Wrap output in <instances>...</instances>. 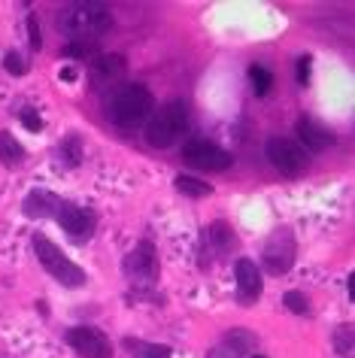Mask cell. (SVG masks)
<instances>
[{
  "mask_svg": "<svg viewBox=\"0 0 355 358\" xmlns=\"http://www.w3.org/2000/svg\"><path fill=\"white\" fill-rule=\"evenodd\" d=\"M113 15L103 3H70L58 13L61 34L73 40H97L101 34L110 31Z\"/></svg>",
  "mask_w": 355,
  "mask_h": 358,
  "instance_id": "6da1fadb",
  "label": "cell"
},
{
  "mask_svg": "<svg viewBox=\"0 0 355 358\" xmlns=\"http://www.w3.org/2000/svg\"><path fill=\"white\" fill-rule=\"evenodd\" d=\"M189 106L182 101L164 103L158 113L149 115L146 122V143L152 149H171L189 134Z\"/></svg>",
  "mask_w": 355,
  "mask_h": 358,
  "instance_id": "7a4b0ae2",
  "label": "cell"
},
{
  "mask_svg": "<svg viewBox=\"0 0 355 358\" xmlns=\"http://www.w3.org/2000/svg\"><path fill=\"white\" fill-rule=\"evenodd\" d=\"M152 110H155V101L146 85H125L110 101V119L125 131H134L140 124H146Z\"/></svg>",
  "mask_w": 355,
  "mask_h": 358,
  "instance_id": "3957f363",
  "label": "cell"
},
{
  "mask_svg": "<svg viewBox=\"0 0 355 358\" xmlns=\"http://www.w3.org/2000/svg\"><path fill=\"white\" fill-rule=\"evenodd\" d=\"M34 252H37V262L43 264V271H46L55 282L64 285V289H82L85 285V271L70 262L49 237L34 234Z\"/></svg>",
  "mask_w": 355,
  "mask_h": 358,
  "instance_id": "277c9868",
  "label": "cell"
},
{
  "mask_svg": "<svg viewBox=\"0 0 355 358\" xmlns=\"http://www.w3.org/2000/svg\"><path fill=\"white\" fill-rule=\"evenodd\" d=\"M295 258H298V243H295V234L291 228H277L273 234L264 240V249H261V264L270 276H282L295 267Z\"/></svg>",
  "mask_w": 355,
  "mask_h": 358,
  "instance_id": "5b68a950",
  "label": "cell"
},
{
  "mask_svg": "<svg viewBox=\"0 0 355 358\" xmlns=\"http://www.w3.org/2000/svg\"><path fill=\"white\" fill-rule=\"evenodd\" d=\"M264 152H268V161L273 167L280 170V173L286 176H300L310 164V155L307 149L300 146L298 140H286V137H270L268 146H264Z\"/></svg>",
  "mask_w": 355,
  "mask_h": 358,
  "instance_id": "8992f818",
  "label": "cell"
},
{
  "mask_svg": "<svg viewBox=\"0 0 355 358\" xmlns=\"http://www.w3.org/2000/svg\"><path fill=\"white\" fill-rule=\"evenodd\" d=\"M125 276L131 282L137 285V289H149V285L158 282V273H161V264H158V252L155 246L149 243V240H143L134 252L125 255Z\"/></svg>",
  "mask_w": 355,
  "mask_h": 358,
  "instance_id": "52a82bcc",
  "label": "cell"
},
{
  "mask_svg": "<svg viewBox=\"0 0 355 358\" xmlns=\"http://www.w3.org/2000/svg\"><path fill=\"white\" fill-rule=\"evenodd\" d=\"M182 161L194 170H203V173H225L231 167V155L210 140H189L182 149Z\"/></svg>",
  "mask_w": 355,
  "mask_h": 358,
  "instance_id": "ba28073f",
  "label": "cell"
},
{
  "mask_svg": "<svg viewBox=\"0 0 355 358\" xmlns=\"http://www.w3.org/2000/svg\"><path fill=\"white\" fill-rule=\"evenodd\" d=\"M64 340H67V346H73V352L79 358H113V343L97 328H88V325L67 328Z\"/></svg>",
  "mask_w": 355,
  "mask_h": 358,
  "instance_id": "9c48e42d",
  "label": "cell"
},
{
  "mask_svg": "<svg viewBox=\"0 0 355 358\" xmlns=\"http://www.w3.org/2000/svg\"><path fill=\"white\" fill-rule=\"evenodd\" d=\"M55 222L61 225V231H67V237L76 240V243H85L94 231V213L76 207V203H67V201H61Z\"/></svg>",
  "mask_w": 355,
  "mask_h": 358,
  "instance_id": "30bf717a",
  "label": "cell"
},
{
  "mask_svg": "<svg viewBox=\"0 0 355 358\" xmlns=\"http://www.w3.org/2000/svg\"><path fill=\"white\" fill-rule=\"evenodd\" d=\"M234 282H237V301L240 303H255L261 298V271L252 258H237Z\"/></svg>",
  "mask_w": 355,
  "mask_h": 358,
  "instance_id": "8fae6325",
  "label": "cell"
},
{
  "mask_svg": "<svg viewBox=\"0 0 355 358\" xmlns=\"http://www.w3.org/2000/svg\"><path fill=\"white\" fill-rule=\"evenodd\" d=\"M295 131H298V143H300L304 149H310V152H325V149H331L334 140H337L334 134L325 128V124H319L316 119H310V115L298 119Z\"/></svg>",
  "mask_w": 355,
  "mask_h": 358,
  "instance_id": "7c38bea8",
  "label": "cell"
},
{
  "mask_svg": "<svg viewBox=\"0 0 355 358\" xmlns=\"http://www.w3.org/2000/svg\"><path fill=\"white\" fill-rule=\"evenodd\" d=\"M61 207V198L52 192H43V189H34L28 198L22 203V213L28 219H55V213Z\"/></svg>",
  "mask_w": 355,
  "mask_h": 358,
  "instance_id": "4fadbf2b",
  "label": "cell"
},
{
  "mask_svg": "<svg viewBox=\"0 0 355 358\" xmlns=\"http://www.w3.org/2000/svg\"><path fill=\"white\" fill-rule=\"evenodd\" d=\"M207 243L212 246V255L216 258H228L237 246V237H234V231H231L228 222H212L207 228Z\"/></svg>",
  "mask_w": 355,
  "mask_h": 358,
  "instance_id": "5bb4252c",
  "label": "cell"
},
{
  "mask_svg": "<svg viewBox=\"0 0 355 358\" xmlns=\"http://www.w3.org/2000/svg\"><path fill=\"white\" fill-rule=\"evenodd\" d=\"M122 346L128 349L134 358H171L173 349L164 346V343H146V340H134V337H125Z\"/></svg>",
  "mask_w": 355,
  "mask_h": 358,
  "instance_id": "9a60e30c",
  "label": "cell"
},
{
  "mask_svg": "<svg viewBox=\"0 0 355 358\" xmlns=\"http://www.w3.org/2000/svg\"><path fill=\"white\" fill-rule=\"evenodd\" d=\"M0 161H3L6 167H19L24 161V146L10 131H0Z\"/></svg>",
  "mask_w": 355,
  "mask_h": 358,
  "instance_id": "2e32d148",
  "label": "cell"
},
{
  "mask_svg": "<svg viewBox=\"0 0 355 358\" xmlns=\"http://www.w3.org/2000/svg\"><path fill=\"white\" fill-rule=\"evenodd\" d=\"M58 161L64 167H79L82 164V140L76 137V134H70L58 143Z\"/></svg>",
  "mask_w": 355,
  "mask_h": 358,
  "instance_id": "e0dca14e",
  "label": "cell"
},
{
  "mask_svg": "<svg viewBox=\"0 0 355 358\" xmlns=\"http://www.w3.org/2000/svg\"><path fill=\"white\" fill-rule=\"evenodd\" d=\"M222 343H228V346L234 349V352L240 355V358L255 352V334H252V331H246V328H234V331H228Z\"/></svg>",
  "mask_w": 355,
  "mask_h": 358,
  "instance_id": "ac0fdd59",
  "label": "cell"
},
{
  "mask_svg": "<svg viewBox=\"0 0 355 358\" xmlns=\"http://www.w3.org/2000/svg\"><path fill=\"white\" fill-rule=\"evenodd\" d=\"M173 185H176V192L180 194H185V198H210L212 194V189L203 182V179H194V176H185V173L176 176Z\"/></svg>",
  "mask_w": 355,
  "mask_h": 358,
  "instance_id": "d6986e66",
  "label": "cell"
},
{
  "mask_svg": "<svg viewBox=\"0 0 355 358\" xmlns=\"http://www.w3.org/2000/svg\"><path fill=\"white\" fill-rule=\"evenodd\" d=\"M331 346H334V352L343 355V358L352 355V325L349 322H346V325H337L331 331Z\"/></svg>",
  "mask_w": 355,
  "mask_h": 358,
  "instance_id": "ffe728a7",
  "label": "cell"
},
{
  "mask_svg": "<svg viewBox=\"0 0 355 358\" xmlns=\"http://www.w3.org/2000/svg\"><path fill=\"white\" fill-rule=\"evenodd\" d=\"M249 79H252V88H255V94L264 97L270 92V85H273V76H270V70L268 67H261V64H252L249 67Z\"/></svg>",
  "mask_w": 355,
  "mask_h": 358,
  "instance_id": "44dd1931",
  "label": "cell"
},
{
  "mask_svg": "<svg viewBox=\"0 0 355 358\" xmlns=\"http://www.w3.org/2000/svg\"><path fill=\"white\" fill-rule=\"evenodd\" d=\"M282 307L291 310L295 316H310V301L304 292H286L282 294Z\"/></svg>",
  "mask_w": 355,
  "mask_h": 358,
  "instance_id": "7402d4cb",
  "label": "cell"
},
{
  "mask_svg": "<svg viewBox=\"0 0 355 358\" xmlns=\"http://www.w3.org/2000/svg\"><path fill=\"white\" fill-rule=\"evenodd\" d=\"M94 67L101 70L103 76H119V73H125V58L122 55H101L94 61Z\"/></svg>",
  "mask_w": 355,
  "mask_h": 358,
  "instance_id": "603a6c76",
  "label": "cell"
},
{
  "mask_svg": "<svg viewBox=\"0 0 355 358\" xmlns=\"http://www.w3.org/2000/svg\"><path fill=\"white\" fill-rule=\"evenodd\" d=\"M3 67H6V73H10V76H24V73H28V61H24L19 52H6V55H3Z\"/></svg>",
  "mask_w": 355,
  "mask_h": 358,
  "instance_id": "cb8c5ba5",
  "label": "cell"
},
{
  "mask_svg": "<svg viewBox=\"0 0 355 358\" xmlns=\"http://www.w3.org/2000/svg\"><path fill=\"white\" fill-rule=\"evenodd\" d=\"M28 37H31V49L40 52L43 49V34H40V19L37 15H28Z\"/></svg>",
  "mask_w": 355,
  "mask_h": 358,
  "instance_id": "d4e9b609",
  "label": "cell"
},
{
  "mask_svg": "<svg viewBox=\"0 0 355 358\" xmlns=\"http://www.w3.org/2000/svg\"><path fill=\"white\" fill-rule=\"evenodd\" d=\"M19 119H22V124H24V128H28L31 134L43 131V119L37 115V110H31V106H28V110H22V115H19Z\"/></svg>",
  "mask_w": 355,
  "mask_h": 358,
  "instance_id": "484cf974",
  "label": "cell"
},
{
  "mask_svg": "<svg viewBox=\"0 0 355 358\" xmlns=\"http://www.w3.org/2000/svg\"><path fill=\"white\" fill-rule=\"evenodd\" d=\"M64 55H70V58H88V55H92V46H88V43H67Z\"/></svg>",
  "mask_w": 355,
  "mask_h": 358,
  "instance_id": "4316f807",
  "label": "cell"
},
{
  "mask_svg": "<svg viewBox=\"0 0 355 358\" xmlns=\"http://www.w3.org/2000/svg\"><path fill=\"white\" fill-rule=\"evenodd\" d=\"M207 358H240V355H237V352H234V349H231L228 343H219L216 349H210Z\"/></svg>",
  "mask_w": 355,
  "mask_h": 358,
  "instance_id": "83f0119b",
  "label": "cell"
},
{
  "mask_svg": "<svg viewBox=\"0 0 355 358\" xmlns=\"http://www.w3.org/2000/svg\"><path fill=\"white\" fill-rule=\"evenodd\" d=\"M310 64H313V61H310V55H304V58L298 61V83H300V85L310 83Z\"/></svg>",
  "mask_w": 355,
  "mask_h": 358,
  "instance_id": "f1b7e54d",
  "label": "cell"
},
{
  "mask_svg": "<svg viewBox=\"0 0 355 358\" xmlns=\"http://www.w3.org/2000/svg\"><path fill=\"white\" fill-rule=\"evenodd\" d=\"M58 76H61V83H73V79H76V70H73V67H64Z\"/></svg>",
  "mask_w": 355,
  "mask_h": 358,
  "instance_id": "f546056e",
  "label": "cell"
},
{
  "mask_svg": "<svg viewBox=\"0 0 355 358\" xmlns=\"http://www.w3.org/2000/svg\"><path fill=\"white\" fill-rule=\"evenodd\" d=\"M249 358H268V355H259V352H252V355H249Z\"/></svg>",
  "mask_w": 355,
  "mask_h": 358,
  "instance_id": "4dcf8cb0",
  "label": "cell"
}]
</instances>
